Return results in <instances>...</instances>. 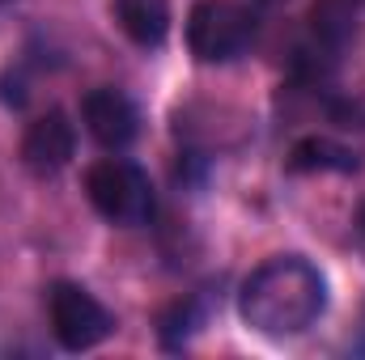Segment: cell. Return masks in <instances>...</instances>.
I'll return each instance as SVG.
<instances>
[{"instance_id": "obj_1", "label": "cell", "mask_w": 365, "mask_h": 360, "mask_svg": "<svg viewBox=\"0 0 365 360\" xmlns=\"http://www.w3.org/2000/svg\"><path fill=\"white\" fill-rule=\"evenodd\" d=\"M327 309V280L302 255H276L247 275L238 292L242 322L264 339H293Z\"/></svg>"}, {"instance_id": "obj_2", "label": "cell", "mask_w": 365, "mask_h": 360, "mask_svg": "<svg viewBox=\"0 0 365 360\" xmlns=\"http://www.w3.org/2000/svg\"><path fill=\"white\" fill-rule=\"evenodd\" d=\"M86 195H90L93 212L119 229L145 225L153 216V182L149 174L128 162V157H102L93 162L86 174Z\"/></svg>"}, {"instance_id": "obj_3", "label": "cell", "mask_w": 365, "mask_h": 360, "mask_svg": "<svg viewBox=\"0 0 365 360\" xmlns=\"http://www.w3.org/2000/svg\"><path fill=\"white\" fill-rule=\"evenodd\" d=\"M255 43V13L238 0H200L187 17V47L200 64H230Z\"/></svg>"}, {"instance_id": "obj_4", "label": "cell", "mask_w": 365, "mask_h": 360, "mask_svg": "<svg viewBox=\"0 0 365 360\" xmlns=\"http://www.w3.org/2000/svg\"><path fill=\"white\" fill-rule=\"evenodd\" d=\"M47 318H51V335L64 352H90L115 331V314L90 288L68 284V280L47 288Z\"/></svg>"}, {"instance_id": "obj_5", "label": "cell", "mask_w": 365, "mask_h": 360, "mask_svg": "<svg viewBox=\"0 0 365 360\" xmlns=\"http://www.w3.org/2000/svg\"><path fill=\"white\" fill-rule=\"evenodd\" d=\"M81 119H86V132L106 153H123L140 136V110H136V102L123 90H115V85H98V90L86 93Z\"/></svg>"}, {"instance_id": "obj_6", "label": "cell", "mask_w": 365, "mask_h": 360, "mask_svg": "<svg viewBox=\"0 0 365 360\" xmlns=\"http://www.w3.org/2000/svg\"><path fill=\"white\" fill-rule=\"evenodd\" d=\"M73 157H77V127H73V119L64 110H47V115H38L26 127V136H21V162H26L30 174L51 179Z\"/></svg>"}, {"instance_id": "obj_7", "label": "cell", "mask_w": 365, "mask_h": 360, "mask_svg": "<svg viewBox=\"0 0 365 360\" xmlns=\"http://www.w3.org/2000/svg\"><path fill=\"white\" fill-rule=\"evenodd\" d=\"M115 21L136 47H162L170 34V4L166 0H115Z\"/></svg>"}, {"instance_id": "obj_8", "label": "cell", "mask_w": 365, "mask_h": 360, "mask_svg": "<svg viewBox=\"0 0 365 360\" xmlns=\"http://www.w3.org/2000/svg\"><path fill=\"white\" fill-rule=\"evenodd\" d=\"M289 170H297V174H314V170L349 174V170H357V153L344 149V144H336V140H327V136H306V140L293 144Z\"/></svg>"}, {"instance_id": "obj_9", "label": "cell", "mask_w": 365, "mask_h": 360, "mask_svg": "<svg viewBox=\"0 0 365 360\" xmlns=\"http://www.w3.org/2000/svg\"><path fill=\"white\" fill-rule=\"evenodd\" d=\"M361 4L365 0H319V4H314V34H319V43L344 47L349 34L357 30Z\"/></svg>"}]
</instances>
